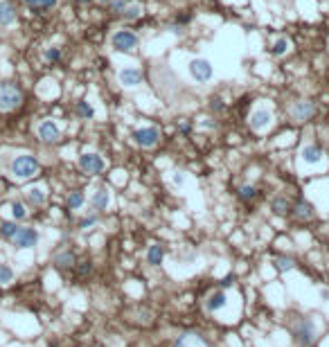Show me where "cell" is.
I'll use <instances>...</instances> for the list:
<instances>
[{
    "mask_svg": "<svg viewBox=\"0 0 329 347\" xmlns=\"http://www.w3.org/2000/svg\"><path fill=\"white\" fill-rule=\"evenodd\" d=\"M5 169L16 180H30L41 171V162L32 153H16V156H12L5 162Z\"/></svg>",
    "mask_w": 329,
    "mask_h": 347,
    "instance_id": "obj_1",
    "label": "cell"
},
{
    "mask_svg": "<svg viewBox=\"0 0 329 347\" xmlns=\"http://www.w3.org/2000/svg\"><path fill=\"white\" fill-rule=\"evenodd\" d=\"M291 336L297 347H311L318 338V322L309 315H297L291 324Z\"/></svg>",
    "mask_w": 329,
    "mask_h": 347,
    "instance_id": "obj_2",
    "label": "cell"
},
{
    "mask_svg": "<svg viewBox=\"0 0 329 347\" xmlns=\"http://www.w3.org/2000/svg\"><path fill=\"white\" fill-rule=\"evenodd\" d=\"M23 104V90L14 81H0V111H16Z\"/></svg>",
    "mask_w": 329,
    "mask_h": 347,
    "instance_id": "obj_3",
    "label": "cell"
},
{
    "mask_svg": "<svg viewBox=\"0 0 329 347\" xmlns=\"http://www.w3.org/2000/svg\"><path fill=\"white\" fill-rule=\"evenodd\" d=\"M187 72H189V77H192L196 84H205V81H210L212 77H214V66H212L207 59L196 57V59L189 61Z\"/></svg>",
    "mask_w": 329,
    "mask_h": 347,
    "instance_id": "obj_4",
    "label": "cell"
},
{
    "mask_svg": "<svg viewBox=\"0 0 329 347\" xmlns=\"http://www.w3.org/2000/svg\"><path fill=\"white\" fill-rule=\"evenodd\" d=\"M111 45H113V50H117V52H133V50H138L140 39H138V34L131 30H117L115 34L111 36Z\"/></svg>",
    "mask_w": 329,
    "mask_h": 347,
    "instance_id": "obj_5",
    "label": "cell"
},
{
    "mask_svg": "<svg viewBox=\"0 0 329 347\" xmlns=\"http://www.w3.org/2000/svg\"><path fill=\"white\" fill-rule=\"evenodd\" d=\"M131 138H133V142L138 144V147L153 149L158 142H160V131H158L156 126H138V129H133Z\"/></svg>",
    "mask_w": 329,
    "mask_h": 347,
    "instance_id": "obj_6",
    "label": "cell"
},
{
    "mask_svg": "<svg viewBox=\"0 0 329 347\" xmlns=\"http://www.w3.org/2000/svg\"><path fill=\"white\" fill-rule=\"evenodd\" d=\"M79 169L84 174H90V176H97L106 169V160H104L99 153H81L79 156Z\"/></svg>",
    "mask_w": 329,
    "mask_h": 347,
    "instance_id": "obj_7",
    "label": "cell"
},
{
    "mask_svg": "<svg viewBox=\"0 0 329 347\" xmlns=\"http://www.w3.org/2000/svg\"><path fill=\"white\" fill-rule=\"evenodd\" d=\"M36 135L43 144H57L61 140V129L57 126V122L52 120H43L39 126H36Z\"/></svg>",
    "mask_w": 329,
    "mask_h": 347,
    "instance_id": "obj_8",
    "label": "cell"
},
{
    "mask_svg": "<svg viewBox=\"0 0 329 347\" xmlns=\"http://www.w3.org/2000/svg\"><path fill=\"white\" fill-rule=\"evenodd\" d=\"M270 124H273V111H270V108L259 106L250 113V129L252 131L261 133V131H266Z\"/></svg>",
    "mask_w": 329,
    "mask_h": 347,
    "instance_id": "obj_9",
    "label": "cell"
},
{
    "mask_svg": "<svg viewBox=\"0 0 329 347\" xmlns=\"http://www.w3.org/2000/svg\"><path fill=\"white\" fill-rule=\"evenodd\" d=\"M313 113H315V104L311 102V99H300V102H295L291 106V120L302 124V122L311 120Z\"/></svg>",
    "mask_w": 329,
    "mask_h": 347,
    "instance_id": "obj_10",
    "label": "cell"
},
{
    "mask_svg": "<svg viewBox=\"0 0 329 347\" xmlns=\"http://www.w3.org/2000/svg\"><path fill=\"white\" fill-rule=\"evenodd\" d=\"M14 248H34L39 243V232L34 228H21L12 239Z\"/></svg>",
    "mask_w": 329,
    "mask_h": 347,
    "instance_id": "obj_11",
    "label": "cell"
},
{
    "mask_svg": "<svg viewBox=\"0 0 329 347\" xmlns=\"http://www.w3.org/2000/svg\"><path fill=\"white\" fill-rule=\"evenodd\" d=\"M174 347H207V340L198 331H183L176 336Z\"/></svg>",
    "mask_w": 329,
    "mask_h": 347,
    "instance_id": "obj_12",
    "label": "cell"
},
{
    "mask_svg": "<svg viewBox=\"0 0 329 347\" xmlns=\"http://www.w3.org/2000/svg\"><path fill=\"white\" fill-rule=\"evenodd\" d=\"M142 79H144V75L138 66H126L120 70V84L124 88H133V86L142 84Z\"/></svg>",
    "mask_w": 329,
    "mask_h": 347,
    "instance_id": "obj_13",
    "label": "cell"
},
{
    "mask_svg": "<svg viewBox=\"0 0 329 347\" xmlns=\"http://www.w3.org/2000/svg\"><path fill=\"white\" fill-rule=\"evenodd\" d=\"M300 160L304 162V165H320V162H322V149L313 142L304 144V147L300 149Z\"/></svg>",
    "mask_w": 329,
    "mask_h": 347,
    "instance_id": "obj_14",
    "label": "cell"
},
{
    "mask_svg": "<svg viewBox=\"0 0 329 347\" xmlns=\"http://www.w3.org/2000/svg\"><path fill=\"white\" fill-rule=\"evenodd\" d=\"M108 205H111V192L106 187H97L93 192V196H90V207L95 212H104Z\"/></svg>",
    "mask_w": 329,
    "mask_h": 347,
    "instance_id": "obj_15",
    "label": "cell"
},
{
    "mask_svg": "<svg viewBox=\"0 0 329 347\" xmlns=\"http://www.w3.org/2000/svg\"><path fill=\"white\" fill-rule=\"evenodd\" d=\"M225 304H228V295H225V291L219 288L205 300V311L207 313H219L221 309H225Z\"/></svg>",
    "mask_w": 329,
    "mask_h": 347,
    "instance_id": "obj_16",
    "label": "cell"
},
{
    "mask_svg": "<svg viewBox=\"0 0 329 347\" xmlns=\"http://www.w3.org/2000/svg\"><path fill=\"white\" fill-rule=\"evenodd\" d=\"M291 212L297 221H309V219H313V214H315L313 205H311L309 201H304V198L295 201V205H291Z\"/></svg>",
    "mask_w": 329,
    "mask_h": 347,
    "instance_id": "obj_17",
    "label": "cell"
},
{
    "mask_svg": "<svg viewBox=\"0 0 329 347\" xmlns=\"http://www.w3.org/2000/svg\"><path fill=\"white\" fill-rule=\"evenodd\" d=\"M75 264H77V255L72 250H61L54 255V266L59 270H70L75 268Z\"/></svg>",
    "mask_w": 329,
    "mask_h": 347,
    "instance_id": "obj_18",
    "label": "cell"
},
{
    "mask_svg": "<svg viewBox=\"0 0 329 347\" xmlns=\"http://www.w3.org/2000/svg\"><path fill=\"white\" fill-rule=\"evenodd\" d=\"M25 198L30 205L41 207V205H45V201H48V192H45V187H27Z\"/></svg>",
    "mask_w": 329,
    "mask_h": 347,
    "instance_id": "obj_19",
    "label": "cell"
},
{
    "mask_svg": "<svg viewBox=\"0 0 329 347\" xmlns=\"http://www.w3.org/2000/svg\"><path fill=\"white\" fill-rule=\"evenodd\" d=\"M270 212H273L275 216H279V219H284V216L291 214V201H288L286 196H275L273 201H270Z\"/></svg>",
    "mask_w": 329,
    "mask_h": 347,
    "instance_id": "obj_20",
    "label": "cell"
},
{
    "mask_svg": "<svg viewBox=\"0 0 329 347\" xmlns=\"http://www.w3.org/2000/svg\"><path fill=\"white\" fill-rule=\"evenodd\" d=\"M16 21V7L7 0H0V25H12Z\"/></svg>",
    "mask_w": 329,
    "mask_h": 347,
    "instance_id": "obj_21",
    "label": "cell"
},
{
    "mask_svg": "<svg viewBox=\"0 0 329 347\" xmlns=\"http://www.w3.org/2000/svg\"><path fill=\"white\" fill-rule=\"evenodd\" d=\"M273 266L277 273H288V270L295 268V259L291 255H275L273 257Z\"/></svg>",
    "mask_w": 329,
    "mask_h": 347,
    "instance_id": "obj_22",
    "label": "cell"
},
{
    "mask_svg": "<svg viewBox=\"0 0 329 347\" xmlns=\"http://www.w3.org/2000/svg\"><path fill=\"white\" fill-rule=\"evenodd\" d=\"M162 259H165V250H162L160 243H153V246H149L147 250V261L151 266H160Z\"/></svg>",
    "mask_w": 329,
    "mask_h": 347,
    "instance_id": "obj_23",
    "label": "cell"
},
{
    "mask_svg": "<svg viewBox=\"0 0 329 347\" xmlns=\"http://www.w3.org/2000/svg\"><path fill=\"white\" fill-rule=\"evenodd\" d=\"M25 5L32 9V12H50V9L57 7V0H25Z\"/></svg>",
    "mask_w": 329,
    "mask_h": 347,
    "instance_id": "obj_24",
    "label": "cell"
},
{
    "mask_svg": "<svg viewBox=\"0 0 329 347\" xmlns=\"http://www.w3.org/2000/svg\"><path fill=\"white\" fill-rule=\"evenodd\" d=\"M86 203V194L81 192V189H75V192L68 194V207L70 210H81Z\"/></svg>",
    "mask_w": 329,
    "mask_h": 347,
    "instance_id": "obj_25",
    "label": "cell"
},
{
    "mask_svg": "<svg viewBox=\"0 0 329 347\" xmlns=\"http://www.w3.org/2000/svg\"><path fill=\"white\" fill-rule=\"evenodd\" d=\"M124 21H138L140 16H142V5L140 3H133V5H126L124 7V12L120 14Z\"/></svg>",
    "mask_w": 329,
    "mask_h": 347,
    "instance_id": "obj_26",
    "label": "cell"
},
{
    "mask_svg": "<svg viewBox=\"0 0 329 347\" xmlns=\"http://www.w3.org/2000/svg\"><path fill=\"white\" fill-rule=\"evenodd\" d=\"M18 230H21V225H18L16 221H3V223H0V234H3L5 239H9V241L16 237Z\"/></svg>",
    "mask_w": 329,
    "mask_h": 347,
    "instance_id": "obj_27",
    "label": "cell"
},
{
    "mask_svg": "<svg viewBox=\"0 0 329 347\" xmlns=\"http://www.w3.org/2000/svg\"><path fill=\"white\" fill-rule=\"evenodd\" d=\"M257 194H259V189L250 183H243L241 187H239V198H241V201H252V198H257Z\"/></svg>",
    "mask_w": 329,
    "mask_h": 347,
    "instance_id": "obj_28",
    "label": "cell"
},
{
    "mask_svg": "<svg viewBox=\"0 0 329 347\" xmlns=\"http://www.w3.org/2000/svg\"><path fill=\"white\" fill-rule=\"evenodd\" d=\"M12 216H14V221H23V219H27V207H25V203L23 201H12Z\"/></svg>",
    "mask_w": 329,
    "mask_h": 347,
    "instance_id": "obj_29",
    "label": "cell"
},
{
    "mask_svg": "<svg viewBox=\"0 0 329 347\" xmlns=\"http://www.w3.org/2000/svg\"><path fill=\"white\" fill-rule=\"evenodd\" d=\"M288 45H291V43H288V39H286V36H279V39L273 43V48H270V52H273L275 57H284V54L288 52Z\"/></svg>",
    "mask_w": 329,
    "mask_h": 347,
    "instance_id": "obj_30",
    "label": "cell"
},
{
    "mask_svg": "<svg viewBox=\"0 0 329 347\" xmlns=\"http://www.w3.org/2000/svg\"><path fill=\"white\" fill-rule=\"evenodd\" d=\"M77 115H79L81 120H93L95 111L88 102H77Z\"/></svg>",
    "mask_w": 329,
    "mask_h": 347,
    "instance_id": "obj_31",
    "label": "cell"
},
{
    "mask_svg": "<svg viewBox=\"0 0 329 347\" xmlns=\"http://www.w3.org/2000/svg\"><path fill=\"white\" fill-rule=\"evenodd\" d=\"M14 282V270L12 266L7 264H0V286H7V284Z\"/></svg>",
    "mask_w": 329,
    "mask_h": 347,
    "instance_id": "obj_32",
    "label": "cell"
},
{
    "mask_svg": "<svg viewBox=\"0 0 329 347\" xmlns=\"http://www.w3.org/2000/svg\"><path fill=\"white\" fill-rule=\"evenodd\" d=\"M45 61H50V63H57V61H61V48H57V45H52V48H48L45 50Z\"/></svg>",
    "mask_w": 329,
    "mask_h": 347,
    "instance_id": "obj_33",
    "label": "cell"
},
{
    "mask_svg": "<svg viewBox=\"0 0 329 347\" xmlns=\"http://www.w3.org/2000/svg\"><path fill=\"white\" fill-rule=\"evenodd\" d=\"M97 223H99V216H97V214L84 216V219L79 221V230H90V228H95Z\"/></svg>",
    "mask_w": 329,
    "mask_h": 347,
    "instance_id": "obj_34",
    "label": "cell"
},
{
    "mask_svg": "<svg viewBox=\"0 0 329 347\" xmlns=\"http://www.w3.org/2000/svg\"><path fill=\"white\" fill-rule=\"evenodd\" d=\"M171 183H174V187H183L185 183H187V174L185 171H180V169H176L174 174H171Z\"/></svg>",
    "mask_w": 329,
    "mask_h": 347,
    "instance_id": "obj_35",
    "label": "cell"
},
{
    "mask_svg": "<svg viewBox=\"0 0 329 347\" xmlns=\"http://www.w3.org/2000/svg\"><path fill=\"white\" fill-rule=\"evenodd\" d=\"M93 273V264H90V261H81L79 266H77V275H79V277H86V275H90Z\"/></svg>",
    "mask_w": 329,
    "mask_h": 347,
    "instance_id": "obj_36",
    "label": "cell"
},
{
    "mask_svg": "<svg viewBox=\"0 0 329 347\" xmlns=\"http://www.w3.org/2000/svg\"><path fill=\"white\" fill-rule=\"evenodd\" d=\"M126 0H111V3H108V7H111V12L113 14H122L124 12V7H126Z\"/></svg>",
    "mask_w": 329,
    "mask_h": 347,
    "instance_id": "obj_37",
    "label": "cell"
},
{
    "mask_svg": "<svg viewBox=\"0 0 329 347\" xmlns=\"http://www.w3.org/2000/svg\"><path fill=\"white\" fill-rule=\"evenodd\" d=\"M210 108H212V111H214V113H223V111H225V104H223V99H221V97H212Z\"/></svg>",
    "mask_w": 329,
    "mask_h": 347,
    "instance_id": "obj_38",
    "label": "cell"
},
{
    "mask_svg": "<svg viewBox=\"0 0 329 347\" xmlns=\"http://www.w3.org/2000/svg\"><path fill=\"white\" fill-rule=\"evenodd\" d=\"M234 284V273H228L225 277H221V282H219V286H221V291H225V288H230Z\"/></svg>",
    "mask_w": 329,
    "mask_h": 347,
    "instance_id": "obj_39",
    "label": "cell"
},
{
    "mask_svg": "<svg viewBox=\"0 0 329 347\" xmlns=\"http://www.w3.org/2000/svg\"><path fill=\"white\" fill-rule=\"evenodd\" d=\"M178 131L183 135H187L189 131H192V124H189V122H178Z\"/></svg>",
    "mask_w": 329,
    "mask_h": 347,
    "instance_id": "obj_40",
    "label": "cell"
},
{
    "mask_svg": "<svg viewBox=\"0 0 329 347\" xmlns=\"http://www.w3.org/2000/svg\"><path fill=\"white\" fill-rule=\"evenodd\" d=\"M169 30L174 32L176 36H183V34H185V27H183V25H178V23H174V25H169Z\"/></svg>",
    "mask_w": 329,
    "mask_h": 347,
    "instance_id": "obj_41",
    "label": "cell"
},
{
    "mask_svg": "<svg viewBox=\"0 0 329 347\" xmlns=\"http://www.w3.org/2000/svg\"><path fill=\"white\" fill-rule=\"evenodd\" d=\"M201 126L203 129H216V124L214 122H210V120H201Z\"/></svg>",
    "mask_w": 329,
    "mask_h": 347,
    "instance_id": "obj_42",
    "label": "cell"
},
{
    "mask_svg": "<svg viewBox=\"0 0 329 347\" xmlns=\"http://www.w3.org/2000/svg\"><path fill=\"white\" fill-rule=\"evenodd\" d=\"M97 3H104V5H108V3H111V0H97Z\"/></svg>",
    "mask_w": 329,
    "mask_h": 347,
    "instance_id": "obj_43",
    "label": "cell"
},
{
    "mask_svg": "<svg viewBox=\"0 0 329 347\" xmlns=\"http://www.w3.org/2000/svg\"><path fill=\"white\" fill-rule=\"evenodd\" d=\"M77 3H88V0H77Z\"/></svg>",
    "mask_w": 329,
    "mask_h": 347,
    "instance_id": "obj_44",
    "label": "cell"
},
{
    "mask_svg": "<svg viewBox=\"0 0 329 347\" xmlns=\"http://www.w3.org/2000/svg\"><path fill=\"white\" fill-rule=\"evenodd\" d=\"M111 347H113V345H111Z\"/></svg>",
    "mask_w": 329,
    "mask_h": 347,
    "instance_id": "obj_45",
    "label": "cell"
}]
</instances>
